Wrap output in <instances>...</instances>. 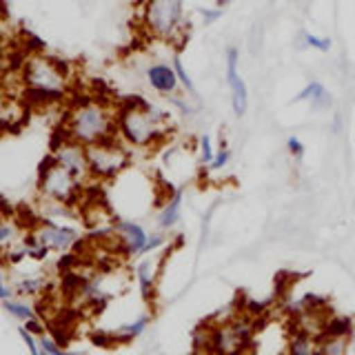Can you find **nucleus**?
<instances>
[{
  "label": "nucleus",
  "instance_id": "nucleus-9",
  "mask_svg": "<svg viewBox=\"0 0 355 355\" xmlns=\"http://www.w3.org/2000/svg\"><path fill=\"white\" fill-rule=\"evenodd\" d=\"M31 238L36 240L47 253H67V251L76 249V244L80 242V233H78L73 227H64L53 220L40 218L31 231Z\"/></svg>",
  "mask_w": 355,
  "mask_h": 355
},
{
  "label": "nucleus",
  "instance_id": "nucleus-27",
  "mask_svg": "<svg viewBox=\"0 0 355 355\" xmlns=\"http://www.w3.org/2000/svg\"><path fill=\"white\" fill-rule=\"evenodd\" d=\"M229 162H231V149H229V144H227L225 140H222V142H220V147H218V151H216L214 162L209 164V169H211V171H222Z\"/></svg>",
  "mask_w": 355,
  "mask_h": 355
},
{
  "label": "nucleus",
  "instance_id": "nucleus-18",
  "mask_svg": "<svg viewBox=\"0 0 355 355\" xmlns=\"http://www.w3.org/2000/svg\"><path fill=\"white\" fill-rule=\"evenodd\" d=\"M25 118V107L18 100H0V131L16 129Z\"/></svg>",
  "mask_w": 355,
  "mask_h": 355
},
{
  "label": "nucleus",
  "instance_id": "nucleus-23",
  "mask_svg": "<svg viewBox=\"0 0 355 355\" xmlns=\"http://www.w3.org/2000/svg\"><path fill=\"white\" fill-rule=\"evenodd\" d=\"M171 67H173V71H175V76H178V83H180V87L184 89L187 94L196 96V83L191 80V76H189L187 67H184V62H182V58H180V53H173Z\"/></svg>",
  "mask_w": 355,
  "mask_h": 355
},
{
  "label": "nucleus",
  "instance_id": "nucleus-8",
  "mask_svg": "<svg viewBox=\"0 0 355 355\" xmlns=\"http://www.w3.org/2000/svg\"><path fill=\"white\" fill-rule=\"evenodd\" d=\"M49 158L55 162V164H60L62 169H67L69 173H73L76 178H80L83 182L87 180H92L89 178V162H87V147H83L80 142H76L71 140L67 133L58 131V136L53 138L51 142V155Z\"/></svg>",
  "mask_w": 355,
  "mask_h": 355
},
{
  "label": "nucleus",
  "instance_id": "nucleus-32",
  "mask_svg": "<svg viewBox=\"0 0 355 355\" xmlns=\"http://www.w3.org/2000/svg\"><path fill=\"white\" fill-rule=\"evenodd\" d=\"M198 11H200V16H202L205 25H214V22H216V20L222 16V9H218V7H211V9H207V7H200Z\"/></svg>",
  "mask_w": 355,
  "mask_h": 355
},
{
  "label": "nucleus",
  "instance_id": "nucleus-25",
  "mask_svg": "<svg viewBox=\"0 0 355 355\" xmlns=\"http://www.w3.org/2000/svg\"><path fill=\"white\" fill-rule=\"evenodd\" d=\"M18 242V233H16V227L9 225L7 220H0V251H7L11 249L14 244Z\"/></svg>",
  "mask_w": 355,
  "mask_h": 355
},
{
  "label": "nucleus",
  "instance_id": "nucleus-37",
  "mask_svg": "<svg viewBox=\"0 0 355 355\" xmlns=\"http://www.w3.org/2000/svg\"><path fill=\"white\" fill-rule=\"evenodd\" d=\"M40 355H49V353H44V351H42V353H40Z\"/></svg>",
  "mask_w": 355,
  "mask_h": 355
},
{
  "label": "nucleus",
  "instance_id": "nucleus-28",
  "mask_svg": "<svg viewBox=\"0 0 355 355\" xmlns=\"http://www.w3.org/2000/svg\"><path fill=\"white\" fill-rule=\"evenodd\" d=\"M238 62H240V53L236 47H229L227 49V83H233L236 78L240 76L238 73Z\"/></svg>",
  "mask_w": 355,
  "mask_h": 355
},
{
  "label": "nucleus",
  "instance_id": "nucleus-24",
  "mask_svg": "<svg viewBox=\"0 0 355 355\" xmlns=\"http://www.w3.org/2000/svg\"><path fill=\"white\" fill-rule=\"evenodd\" d=\"M216 158V147H214V140H211L209 133H202L198 140V160L200 164H211Z\"/></svg>",
  "mask_w": 355,
  "mask_h": 355
},
{
  "label": "nucleus",
  "instance_id": "nucleus-12",
  "mask_svg": "<svg viewBox=\"0 0 355 355\" xmlns=\"http://www.w3.org/2000/svg\"><path fill=\"white\" fill-rule=\"evenodd\" d=\"M147 83L151 85L153 92H158L160 96H169V98L175 96L178 87H180L173 67L166 62H153L147 67Z\"/></svg>",
  "mask_w": 355,
  "mask_h": 355
},
{
  "label": "nucleus",
  "instance_id": "nucleus-6",
  "mask_svg": "<svg viewBox=\"0 0 355 355\" xmlns=\"http://www.w3.org/2000/svg\"><path fill=\"white\" fill-rule=\"evenodd\" d=\"M85 182L76 178L60 164H55L51 158H47L40 164L38 171V193L47 202H58L64 207L76 205L83 198Z\"/></svg>",
  "mask_w": 355,
  "mask_h": 355
},
{
  "label": "nucleus",
  "instance_id": "nucleus-2",
  "mask_svg": "<svg viewBox=\"0 0 355 355\" xmlns=\"http://www.w3.org/2000/svg\"><path fill=\"white\" fill-rule=\"evenodd\" d=\"M22 87L31 103L51 105L69 94L71 73L62 60L44 53H29L22 64Z\"/></svg>",
  "mask_w": 355,
  "mask_h": 355
},
{
  "label": "nucleus",
  "instance_id": "nucleus-34",
  "mask_svg": "<svg viewBox=\"0 0 355 355\" xmlns=\"http://www.w3.org/2000/svg\"><path fill=\"white\" fill-rule=\"evenodd\" d=\"M229 3H231V0H214V7H218V9H225Z\"/></svg>",
  "mask_w": 355,
  "mask_h": 355
},
{
  "label": "nucleus",
  "instance_id": "nucleus-38",
  "mask_svg": "<svg viewBox=\"0 0 355 355\" xmlns=\"http://www.w3.org/2000/svg\"><path fill=\"white\" fill-rule=\"evenodd\" d=\"M0 220H3V214H0Z\"/></svg>",
  "mask_w": 355,
  "mask_h": 355
},
{
  "label": "nucleus",
  "instance_id": "nucleus-36",
  "mask_svg": "<svg viewBox=\"0 0 355 355\" xmlns=\"http://www.w3.org/2000/svg\"><path fill=\"white\" fill-rule=\"evenodd\" d=\"M0 58H3V47H0Z\"/></svg>",
  "mask_w": 355,
  "mask_h": 355
},
{
  "label": "nucleus",
  "instance_id": "nucleus-33",
  "mask_svg": "<svg viewBox=\"0 0 355 355\" xmlns=\"http://www.w3.org/2000/svg\"><path fill=\"white\" fill-rule=\"evenodd\" d=\"M9 297H14V288H11V284H7L3 273H0V302H5Z\"/></svg>",
  "mask_w": 355,
  "mask_h": 355
},
{
  "label": "nucleus",
  "instance_id": "nucleus-16",
  "mask_svg": "<svg viewBox=\"0 0 355 355\" xmlns=\"http://www.w3.org/2000/svg\"><path fill=\"white\" fill-rule=\"evenodd\" d=\"M11 288H14L16 297H38L47 288V280L42 275H20Z\"/></svg>",
  "mask_w": 355,
  "mask_h": 355
},
{
  "label": "nucleus",
  "instance_id": "nucleus-5",
  "mask_svg": "<svg viewBox=\"0 0 355 355\" xmlns=\"http://www.w3.org/2000/svg\"><path fill=\"white\" fill-rule=\"evenodd\" d=\"M87 162H89V178L98 182H111L120 178L131 164V151L122 140L109 138L98 144L87 147Z\"/></svg>",
  "mask_w": 355,
  "mask_h": 355
},
{
  "label": "nucleus",
  "instance_id": "nucleus-19",
  "mask_svg": "<svg viewBox=\"0 0 355 355\" xmlns=\"http://www.w3.org/2000/svg\"><path fill=\"white\" fill-rule=\"evenodd\" d=\"M229 92H231V109H233V114H236V118H242L249 111V87L238 76L236 80L229 83Z\"/></svg>",
  "mask_w": 355,
  "mask_h": 355
},
{
  "label": "nucleus",
  "instance_id": "nucleus-10",
  "mask_svg": "<svg viewBox=\"0 0 355 355\" xmlns=\"http://www.w3.org/2000/svg\"><path fill=\"white\" fill-rule=\"evenodd\" d=\"M114 236H116L118 251L125 255V258H138V255L149 253L151 233L136 220H129V218L114 220Z\"/></svg>",
  "mask_w": 355,
  "mask_h": 355
},
{
  "label": "nucleus",
  "instance_id": "nucleus-35",
  "mask_svg": "<svg viewBox=\"0 0 355 355\" xmlns=\"http://www.w3.org/2000/svg\"><path fill=\"white\" fill-rule=\"evenodd\" d=\"M191 355H211V353L209 351H193Z\"/></svg>",
  "mask_w": 355,
  "mask_h": 355
},
{
  "label": "nucleus",
  "instance_id": "nucleus-15",
  "mask_svg": "<svg viewBox=\"0 0 355 355\" xmlns=\"http://www.w3.org/2000/svg\"><path fill=\"white\" fill-rule=\"evenodd\" d=\"M136 280L144 302H151L155 295V262L151 258H144L136 266Z\"/></svg>",
  "mask_w": 355,
  "mask_h": 355
},
{
  "label": "nucleus",
  "instance_id": "nucleus-30",
  "mask_svg": "<svg viewBox=\"0 0 355 355\" xmlns=\"http://www.w3.org/2000/svg\"><path fill=\"white\" fill-rule=\"evenodd\" d=\"M286 151H288V155H291V158L302 160L304 158V144H302V140L295 138V136H288V140H286Z\"/></svg>",
  "mask_w": 355,
  "mask_h": 355
},
{
  "label": "nucleus",
  "instance_id": "nucleus-4",
  "mask_svg": "<svg viewBox=\"0 0 355 355\" xmlns=\"http://www.w3.org/2000/svg\"><path fill=\"white\" fill-rule=\"evenodd\" d=\"M211 327V355H249L255 344V320L249 313H231Z\"/></svg>",
  "mask_w": 355,
  "mask_h": 355
},
{
  "label": "nucleus",
  "instance_id": "nucleus-14",
  "mask_svg": "<svg viewBox=\"0 0 355 355\" xmlns=\"http://www.w3.org/2000/svg\"><path fill=\"white\" fill-rule=\"evenodd\" d=\"M295 103H311V107L322 111V109H331L333 107V96L329 94V89L318 83V80H311L302 92L295 96Z\"/></svg>",
  "mask_w": 355,
  "mask_h": 355
},
{
  "label": "nucleus",
  "instance_id": "nucleus-3",
  "mask_svg": "<svg viewBox=\"0 0 355 355\" xmlns=\"http://www.w3.org/2000/svg\"><path fill=\"white\" fill-rule=\"evenodd\" d=\"M62 131L83 147L116 138V109L100 98H83L67 111Z\"/></svg>",
  "mask_w": 355,
  "mask_h": 355
},
{
  "label": "nucleus",
  "instance_id": "nucleus-7",
  "mask_svg": "<svg viewBox=\"0 0 355 355\" xmlns=\"http://www.w3.org/2000/svg\"><path fill=\"white\" fill-rule=\"evenodd\" d=\"M142 25L153 38H178L184 27V0H144Z\"/></svg>",
  "mask_w": 355,
  "mask_h": 355
},
{
  "label": "nucleus",
  "instance_id": "nucleus-26",
  "mask_svg": "<svg viewBox=\"0 0 355 355\" xmlns=\"http://www.w3.org/2000/svg\"><path fill=\"white\" fill-rule=\"evenodd\" d=\"M297 36H300V40H302V44H306V47L315 49V51H329L331 49V38H320V36H313V33H309V31H300Z\"/></svg>",
  "mask_w": 355,
  "mask_h": 355
},
{
  "label": "nucleus",
  "instance_id": "nucleus-21",
  "mask_svg": "<svg viewBox=\"0 0 355 355\" xmlns=\"http://www.w3.org/2000/svg\"><path fill=\"white\" fill-rule=\"evenodd\" d=\"M149 322H151L149 315H140V318H136L133 322H127V324H122V327L116 331V340H118V342H129V340L140 338L142 333L147 331Z\"/></svg>",
  "mask_w": 355,
  "mask_h": 355
},
{
  "label": "nucleus",
  "instance_id": "nucleus-31",
  "mask_svg": "<svg viewBox=\"0 0 355 355\" xmlns=\"http://www.w3.org/2000/svg\"><path fill=\"white\" fill-rule=\"evenodd\" d=\"M171 103L178 107V111H180V114H182L184 118H191V116L198 114V107H191V105H189L187 100L180 98V96H171Z\"/></svg>",
  "mask_w": 355,
  "mask_h": 355
},
{
  "label": "nucleus",
  "instance_id": "nucleus-20",
  "mask_svg": "<svg viewBox=\"0 0 355 355\" xmlns=\"http://www.w3.org/2000/svg\"><path fill=\"white\" fill-rule=\"evenodd\" d=\"M349 338L338 336H320L318 338V353L315 355H347L349 353Z\"/></svg>",
  "mask_w": 355,
  "mask_h": 355
},
{
  "label": "nucleus",
  "instance_id": "nucleus-22",
  "mask_svg": "<svg viewBox=\"0 0 355 355\" xmlns=\"http://www.w3.org/2000/svg\"><path fill=\"white\" fill-rule=\"evenodd\" d=\"M320 336H338V338H349L353 336V322L351 318H344V315H336V318H329L324 331Z\"/></svg>",
  "mask_w": 355,
  "mask_h": 355
},
{
  "label": "nucleus",
  "instance_id": "nucleus-11",
  "mask_svg": "<svg viewBox=\"0 0 355 355\" xmlns=\"http://www.w3.org/2000/svg\"><path fill=\"white\" fill-rule=\"evenodd\" d=\"M182 202H184L182 187L171 189V193L162 200L158 214H155V225H158V231L169 233V231H173L178 225H180V220H182Z\"/></svg>",
  "mask_w": 355,
  "mask_h": 355
},
{
  "label": "nucleus",
  "instance_id": "nucleus-17",
  "mask_svg": "<svg viewBox=\"0 0 355 355\" xmlns=\"http://www.w3.org/2000/svg\"><path fill=\"white\" fill-rule=\"evenodd\" d=\"M3 304V309L7 311V313L18 320L20 324H31V322H38V315H36V311H33V306L29 302H25L22 297H9L5 300V302H0Z\"/></svg>",
  "mask_w": 355,
  "mask_h": 355
},
{
  "label": "nucleus",
  "instance_id": "nucleus-13",
  "mask_svg": "<svg viewBox=\"0 0 355 355\" xmlns=\"http://www.w3.org/2000/svg\"><path fill=\"white\" fill-rule=\"evenodd\" d=\"M315 353H318V336L297 327L288 329L284 342V355H315Z\"/></svg>",
  "mask_w": 355,
  "mask_h": 355
},
{
  "label": "nucleus",
  "instance_id": "nucleus-1",
  "mask_svg": "<svg viewBox=\"0 0 355 355\" xmlns=\"http://www.w3.org/2000/svg\"><path fill=\"white\" fill-rule=\"evenodd\" d=\"M169 118L166 114L142 98H127L116 109V136L129 149H155L169 138Z\"/></svg>",
  "mask_w": 355,
  "mask_h": 355
},
{
  "label": "nucleus",
  "instance_id": "nucleus-29",
  "mask_svg": "<svg viewBox=\"0 0 355 355\" xmlns=\"http://www.w3.org/2000/svg\"><path fill=\"white\" fill-rule=\"evenodd\" d=\"M20 336H22V340H25V347L29 349V355H40V353H42L36 333L29 331L27 327H22V329H20Z\"/></svg>",
  "mask_w": 355,
  "mask_h": 355
}]
</instances>
